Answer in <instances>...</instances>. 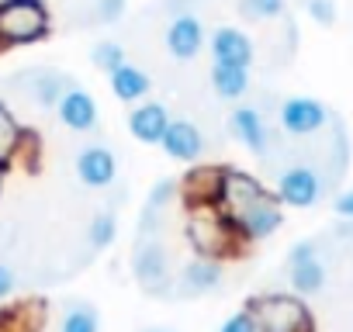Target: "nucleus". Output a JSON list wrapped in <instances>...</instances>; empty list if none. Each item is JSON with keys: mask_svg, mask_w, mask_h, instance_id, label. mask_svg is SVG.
Masks as SVG:
<instances>
[{"mask_svg": "<svg viewBox=\"0 0 353 332\" xmlns=\"http://www.w3.org/2000/svg\"><path fill=\"white\" fill-rule=\"evenodd\" d=\"M132 277H135V284H139L145 294H152V298L173 291L170 253L163 249V242H159L156 232H139V236H135V246H132Z\"/></svg>", "mask_w": 353, "mask_h": 332, "instance_id": "obj_3", "label": "nucleus"}, {"mask_svg": "<svg viewBox=\"0 0 353 332\" xmlns=\"http://www.w3.org/2000/svg\"><path fill=\"white\" fill-rule=\"evenodd\" d=\"M205 25L198 14L184 11V14H176L170 25H166V52L176 59V63H194L205 49Z\"/></svg>", "mask_w": 353, "mask_h": 332, "instance_id": "obj_13", "label": "nucleus"}, {"mask_svg": "<svg viewBox=\"0 0 353 332\" xmlns=\"http://www.w3.org/2000/svg\"><path fill=\"white\" fill-rule=\"evenodd\" d=\"M229 222H232V232L239 242H263L284 225V205L274 194H267V198L253 201L250 208L229 215Z\"/></svg>", "mask_w": 353, "mask_h": 332, "instance_id": "obj_5", "label": "nucleus"}, {"mask_svg": "<svg viewBox=\"0 0 353 332\" xmlns=\"http://www.w3.org/2000/svg\"><path fill=\"white\" fill-rule=\"evenodd\" d=\"M14 90H21L32 104L39 107H56L59 97L73 87V76H66L63 70H49V66H35V70H25L11 80Z\"/></svg>", "mask_w": 353, "mask_h": 332, "instance_id": "obj_9", "label": "nucleus"}, {"mask_svg": "<svg viewBox=\"0 0 353 332\" xmlns=\"http://www.w3.org/2000/svg\"><path fill=\"white\" fill-rule=\"evenodd\" d=\"M239 11L250 18V21H274L288 11V0H243Z\"/></svg>", "mask_w": 353, "mask_h": 332, "instance_id": "obj_26", "label": "nucleus"}, {"mask_svg": "<svg viewBox=\"0 0 353 332\" xmlns=\"http://www.w3.org/2000/svg\"><path fill=\"white\" fill-rule=\"evenodd\" d=\"M108 80H111V94H114L118 101H125V104H135V101H142V97L152 90L149 73L139 70V66H132V63H121L118 70H111Z\"/></svg>", "mask_w": 353, "mask_h": 332, "instance_id": "obj_18", "label": "nucleus"}, {"mask_svg": "<svg viewBox=\"0 0 353 332\" xmlns=\"http://www.w3.org/2000/svg\"><path fill=\"white\" fill-rule=\"evenodd\" d=\"M288 284L298 298H308V294H319L325 287V263L315 256V260H305V263H294L288 267Z\"/></svg>", "mask_w": 353, "mask_h": 332, "instance_id": "obj_23", "label": "nucleus"}, {"mask_svg": "<svg viewBox=\"0 0 353 332\" xmlns=\"http://www.w3.org/2000/svg\"><path fill=\"white\" fill-rule=\"evenodd\" d=\"M246 308L256 315L260 332H315L312 311L298 294H263L246 301Z\"/></svg>", "mask_w": 353, "mask_h": 332, "instance_id": "obj_4", "label": "nucleus"}, {"mask_svg": "<svg viewBox=\"0 0 353 332\" xmlns=\"http://www.w3.org/2000/svg\"><path fill=\"white\" fill-rule=\"evenodd\" d=\"M14 287H18V277H14V270H11L8 263H0V301H4V298H11V294H14Z\"/></svg>", "mask_w": 353, "mask_h": 332, "instance_id": "obj_31", "label": "nucleus"}, {"mask_svg": "<svg viewBox=\"0 0 353 332\" xmlns=\"http://www.w3.org/2000/svg\"><path fill=\"white\" fill-rule=\"evenodd\" d=\"M188 232V242L198 256H215V260H225L236 246H243L232 232V222L215 208V205H198L184 225Z\"/></svg>", "mask_w": 353, "mask_h": 332, "instance_id": "obj_2", "label": "nucleus"}, {"mask_svg": "<svg viewBox=\"0 0 353 332\" xmlns=\"http://www.w3.org/2000/svg\"><path fill=\"white\" fill-rule=\"evenodd\" d=\"M208 52H212V63L246 66V70L253 66V56H256L250 35L239 32V28H229V25H222V28L212 32V39H208Z\"/></svg>", "mask_w": 353, "mask_h": 332, "instance_id": "obj_16", "label": "nucleus"}, {"mask_svg": "<svg viewBox=\"0 0 353 332\" xmlns=\"http://www.w3.org/2000/svg\"><path fill=\"white\" fill-rule=\"evenodd\" d=\"M73 170H77V180L90 191H104L118 180V159L108 145L101 142H87L77 149L73 156Z\"/></svg>", "mask_w": 353, "mask_h": 332, "instance_id": "obj_8", "label": "nucleus"}, {"mask_svg": "<svg viewBox=\"0 0 353 332\" xmlns=\"http://www.w3.org/2000/svg\"><path fill=\"white\" fill-rule=\"evenodd\" d=\"M59 332H101V311L94 301H66L59 315Z\"/></svg>", "mask_w": 353, "mask_h": 332, "instance_id": "obj_21", "label": "nucleus"}, {"mask_svg": "<svg viewBox=\"0 0 353 332\" xmlns=\"http://www.w3.org/2000/svg\"><path fill=\"white\" fill-rule=\"evenodd\" d=\"M219 332H260V325H256V315L250 308H239L236 315H229L219 325Z\"/></svg>", "mask_w": 353, "mask_h": 332, "instance_id": "obj_29", "label": "nucleus"}, {"mask_svg": "<svg viewBox=\"0 0 353 332\" xmlns=\"http://www.w3.org/2000/svg\"><path fill=\"white\" fill-rule=\"evenodd\" d=\"M90 63L101 70V73H111V70H118L121 63H128L125 59V49H121V42H111V39H104V42H97L94 49H90Z\"/></svg>", "mask_w": 353, "mask_h": 332, "instance_id": "obj_25", "label": "nucleus"}, {"mask_svg": "<svg viewBox=\"0 0 353 332\" xmlns=\"http://www.w3.org/2000/svg\"><path fill=\"white\" fill-rule=\"evenodd\" d=\"M56 118H59L70 132H80V135H90V132L101 128V114H97V101H94V94H87V90L77 87V83L59 97V104H56Z\"/></svg>", "mask_w": 353, "mask_h": 332, "instance_id": "obj_15", "label": "nucleus"}, {"mask_svg": "<svg viewBox=\"0 0 353 332\" xmlns=\"http://www.w3.org/2000/svg\"><path fill=\"white\" fill-rule=\"evenodd\" d=\"M25 128L18 125V118L11 114V107L0 101V166H11L18 156H21V149H25Z\"/></svg>", "mask_w": 353, "mask_h": 332, "instance_id": "obj_22", "label": "nucleus"}, {"mask_svg": "<svg viewBox=\"0 0 353 332\" xmlns=\"http://www.w3.org/2000/svg\"><path fill=\"white\" fill-rule=\"evenodd\" d=\"M219 180H222V166H198L194 174H188L181 180V191L191 198V205H215L219 194Z\"/></svg>", "mask_w": 353, "mask_h": 332, "instance_id": "obj_20", "label": "nucleus"}, {"mask_svg": "<svg viewBox=\"0 0 353 332\" xmlns=\"http://www.w3.org/2000/svg\"><path fill=\"white\" fill-rule=\"evenodd\" d=\"M125 14V0H94V25H114Z\"/></svg>", "mask_w": 353, "mask_h": 332, "instance_id": "obj_28", "label": "nucleus"}, {"mask_svg": "<svg viewBox=\"0 0 353 332\" xmlns=\"http://www.w3.org/2000/svg\"><path fill=\"white\" fill-rule=\"evenodd\" d=\"M118 239V215L114 211H97L87 225V246L90 253H104Z\"/></svg>", "mask_w": 353, "mask_h": 332, "instance_id": "obj_24", "label": "nucleus"}, {"mask_svg": "<svg viewBox=\"0 0 353 332\" xmlns=\"http://www.w3.org/2000/svg\"><path fill=\"white\" fill-rule=\"evenodd\" d=\"M267 194H270V191H267L256 177H250V174H243V170H225V166H222V180H219L215 208L229 218V215L250 208L253 201H260V198H267Z\"/></svg>", "mask_w": 353, "mask_h": 332, "instance_id": "obj_12", "label": "nucleus"}, {"mask_svg": "<svg viewBox=\"0 0 353 332\" xmlns=\"http://www.w3.org/2000/svg\"><path fill=\"white\" fill-rule=\"evenodd\" d=\"M166 125H170V111H166V104L145 101V104H139V107L128 111V132H132L142 145H159Z\"/></svg>", "mask_w": 353, "mask_h": 332, "instance_id": "obj_17", "label": "nucleus"}, {"mask_svg": "<svg viewBox=\"0 0 353 332\" xmlns=\"http://www.w3.org/2000/svg\"><path fill=\"white\" fill-rule=\"evenodd\" d=\"M4 174H8V166H0V194H4Z\"/></svg>", "mask_w": 353, "mask_h": 332, "instance_id": "obj_33", "label": "nucleus"}, {"mask_svg": "<svg viewBox=\"0 0 353 332\" xmlns=\"http://www.w3.org/2000/svg\"><path fill=\"white\" fill-rule=\"evenodd\" d=\"M315 256H319V242H315V239H301V242L291 246V253H288V267L305 263V260H315Z\"/></svg>", "mask_w": 353, "mask_h": 332, "instance_id": "obj_30", "label": "nucleus"}, {"mask_svg": "<svg viewBox=\"0 0 353 332\" xmlns=\"http://www.w3.org/2000/svg\"><path fill=\"white\" fill-rule=\"evenodd\" d=\"M212 90L222 101H243L250 94V70L246 66H225V63H212Z\"/></svg>", "mask_w": 353, "mask_h": 332, "instance_id": "obj_19", "label": "nucleus"}, {"mask_svg": "<svg viewBox=\"0 0 353 332\" xmlns=\"http://www.w3.org/2000/svg\"><path fill=\"white\" fill-rule=\"evenodd\" d=\"M332 211H336L339 218H353V191H339V194L332 198Z\"/></svg>", "mask_w": 353, "mask_h": 332, "instance_id": "obj_32", "label": "nucleus"}, {"mask_svg": "<svg viewBox=\"0 0 353 332\" xmlns=\"http://www.w3.org/2000/svg\"><path fill=\"white\" fill-rule=\"evenodd\" d=\"M305 11H308V18H312L315 25H322V28H332L336 18H339L336 0H305Z\"/></svg>", "mask_w": 353, "mask_h": 332, "instance_id": "obj_27", "label": "nucleus"}, {"mask_svg": "<svg viewBox=\"0 0 353 332\" xmlns=\"http://www.w3.org/2000/svg\"><path fill=\"white\" fill-rule=\"evenodd\" d=\"M52 18L42 0H0V49L35 45L49 39Z\"/></svg>", "mask_w": 353, "mask_h": 332, "instance_id": "obj_1", "label": "nucleus"}, {"mask_svg": "<svg viewBox=\"0 0 353 332\" xmlns=\"http://www.w3.org/2000/svg\"><path fill=\"white\" fill-rule=\"evenodd\" d=\"M149 332H170V329H149Z\"/></svg>", "mask_w": 353, "mask_h": 332, "instance_id": "obj_34", "label": "nucleus"}, {"mask_svg": "<svg viewBox=\"0 0 353 332\" xmlns=\"http://www.w3.org/2000/svg\"><path fill=\"white\" fill-rule=\"evenodd\" d=\"M325 194V180L319 177L315 166H305V163H294L288 170H281L277 177V191L274 198L284 205V208H315Z\"/></svg>", "mask_w": 353, "mask_h": 332, "instance_id": "obj_6", "label": "nucleus"}, {"mask_svg": "<svg viewBox=\"0 0 353 332\" xmlns=\"http://www.w3.org/2000/svg\"><path fill=\"white\" fill-rule=\"evenodd\" d=\"M229 132H232L256 159H267V156H270V145H274L270 125H267V118H263V111H260L256 104H236V107L229 111Z\"/></svg>", "mask_w": 353, "mask_h": 332, "instance_id": "obj_11", "label": "nucleus"}, {"mask_svg": "<svg viewBox=\"0 0 353 332\" xmlns=\"http://www.w3.org/2000/svg\"><path fill=\"white\" fill-rule=\"evenodd\" d=\"M159 149H163L170 159H176V163H198V159L205 156L208 142H205V135H201V128H198L194 121H188V118H170V125H166V132H163V138H159Z\"/></svg>", "mask_w": 353, "mask_h": 332, "instance_id": "obj_14", "label": "nucleus"}, {"mask_svg": "<svg viewBox=\"0 0 353 332\" xmlns=\"http://www.w3.org/2000/svg\"><path fill=\"white\" fill-rule=\"evenodd\" d=\"M277 121L288 135L294 138H308L315 132H322L329 121H332V111L315 101V97H284L281 107H277Z\"/></svg>", "mask_w": 353, "mask_h": 332, "instance_id": "obj_7", "label": "nucleus"}, {"mask_svg": "<svg viewBox=\"0 0 353 332\" xmlns=\"http://www.w3.org/2000/svg\"><path fill=\"white\" fill-rule=\"evenodd\" d=\"M222 277H225V267L222 260L215 256H194L191 263H184V270L173 277V298H205L212 291L222 287Z\"/></svg>", "mask_w": 353, "mask_h": 332, "instance_id": "obj_10", "label": "nucleus"}]
</instances>
